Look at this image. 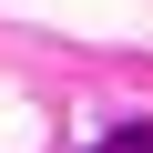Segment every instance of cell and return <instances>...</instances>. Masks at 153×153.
I'll list each match as a JSON object with an SVG mask.
<instances>
[{"instance_id": "obj_1", "label": "cell", "mask_w": 153, "mask_h": 153, "mask_svg": "<svg viewBox=\"0 0 153 153\" xmlns=\"http://www.w3.org/2000/svg\"><path fill=\"white\" fill-rule=\"evenodd\" d=\"M92 153H153V123H123V133H102Z\"/></svg>"}]
</instances>
